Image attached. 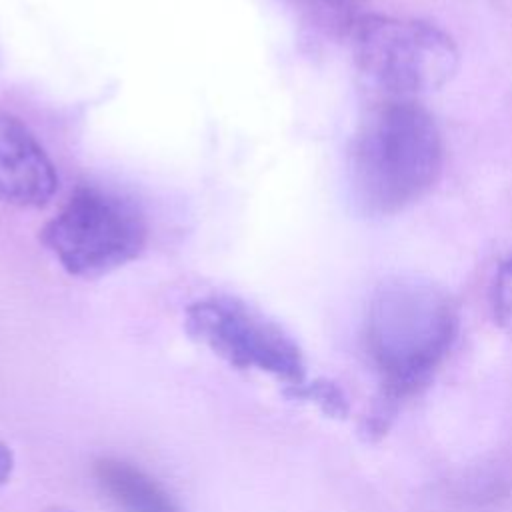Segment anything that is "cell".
<instances>
[{
	"mask_svg": "<svg viewBox=\"0 0 512 512\" xmlns=\"http://www.w3.org/2000/svg\"><path fill=\"white\" fill-rule=\"evenodd\" d=\"M460 328L454 298L418 276L384 280L368 304L364 346L378 374V396L362 432L386 434L402 404L418 394L450 354Z\"/></svg>",
	"mask_w": 512,
	"mask_h": 512,
	"instance_id": "obj_1",
	"label": "cell"
},
{
	"mask_svg": "<svg viewBox=\"0 0 512 512\" xmlns=\"http://www.w3.org/2000/svg\"><path fill=\"white\" fill-rule=\"evenodd\" d=\"M442 170V132L416 100L390 98L360 122L350 150V186L364 214L404 212L436 186Z\"/></svg>",
	"mask_w": 512,
	"mask_h": 512,
	"instance_id": "obj_2",
	"label": "cell"
},
{
	"mask_svg": "<svg viewBox=\"0 0 512 512\" xmlns=\"http://www.w3.org/2000/svg\"><path fill=\"white\" fill-rule=\"evenodd\" d=\"M360 74L392 98H414L448 84L460 52L440 26L364 12L348 32Z\"/></svg>",
	"mask_w": 512,
	"mask_h": 512,
	"instance_id": "obj_3",
	"label": "cell"
},
{
	"mask_svg": "<svg viewBox=\"0 0 512 512\" xmlns=\"http://www.w3.org/2000/svg\"><path fill=\"white\" fill-rule=\"evenodd\" d=\"M40 240L70 276L92 280L136 260L148 228L130 200L98 186H80L44 224Z\"/></svg>",
	"mask_w": 512,
	"mask_h": 512,
	"instance_id": "obj_4",
	"label": "cell"
},
{
	"mask_svg": "<svg viewBox=\"0 0 512 512\" xmlns=\"http://www.w3.org/2000/svg\"><path fill=\"white\" fill-rule=\"evenodd\" d=\"M186 332L240 370H258L288 388L306 382V360L296 340L274 320L236 296L192 302L184 314Z\"/></svg>",
	"mask_w": 512,
	"mask_h": 512,
	"instance_id": "obj_5",
	"label": "cell"
},
{
	"mask_svg": "<svg viewBox=\"0 0 512 512\" xmlns=\"http://www.w3.org/2000/svg\"><path fill=\"white\" fill-rule=\"evenodd\" d=\"M58 190V174L32 130L0 110V202L42 208Z\"/></svg>",
	"mask_w": 512,
	"mask_h": 512,
	"instance_id": "obj_6",
	"label": "cell"
},
{
	"mask_svg": "<svg viewBox=\"0 0 512 512\" xmlns=\"http://www.w3.org/2000/svg\"><path fill=\"white\" fill-rule=\"evenodd\" d=\"M92 474L120 512H180L172 496L150 474L130 462L100 458L94 462Z\"/></svg>",
	"mask_w": 512,
	"mask_h": 512,
	"instance_id": "obj_7",
	"label": "cell"
},
{
	"mask_svg": "<svg viewBox=\"0 0 512 512\" xmlns=\"http://www.w3.org/2000/svg\"><path fill=\"white\" fill-rule=\"evenodd\" d=\"M314 22L330 32L346 34L364 14V0H294Z\"/></svg>",
	"mask_w": 512,
	"mask_h": 512,
	"instance_id": "obj_8",
	"label": "cell"
},
{
	"mask_svg": "<svg viewBox=\"0 0 512 512\" xmlns=\"http://www.w3.org/2000/svg\"><path fill=\"white\" fill-rule=\"evenodd\" d=\"M292 400H306L316 404L326 416L344 418L348 414V402L344 392L330 380H312L298 386H290L284 392Z\"/></svg>",
	"mask_w": 512,
	"mask_h": 512,
	"instance_id": "obj_9",
	"label": "cell"
},
{
	"mask_svg": "<svg viewBox=\"0 0 512 512\" xmlns=\"http://www.w3.org/2000/svg\"><path fill=\"white\" fill-rule=\"evenodd\" d=\"M490 304L496 324L512 336V252L500 262L492 288H490Z\"/></svg>",
	"mask_w": 512,
	"mask_h": 512,
	"instance_id": "obj_10",
	"label": "cell"
},
{
	"mask_svg": "<svg viewBox=\"0 0 512 512\" xmlns=\"http://www.w3.org/2000/svg\"><path fill=\"white\" fill-rule=\"evenodd\" d=\"M14 472V454L12 450L0 440V484L8 482Z\"/></svg>",
	"mask_w": 512,
	"mask_h": 512,
	"instance_id": "obj_11",
	"label": "cell"
},
{
	"mask_svg": "<svg viewBox=\"0 0 512 512\" xmlns=\"http://www.w3.org/2000/svg\"><path fill=\"white\" fill-rule=\"evenodd\" d=\"M42 512H74V510L64 508V506H50V508H46V510H42Z\"/></svg>",
	"mask_w": 512,
	"mask_h": 512,
	"instance_id": "obj_12",
	"label": "cell"
}]
</instances>
